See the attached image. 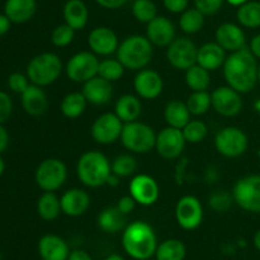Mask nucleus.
Returning <instances> with one entry per match:
<instances>
[{"label":"nucleus","mask_w":260,"mask_h":260,"mask_svg":"<svg viewBox=\"0 0 260 260\" xmlns=\"http://www.w3.org/2000/svg\"><path fill=\"white\" fill-rule=\"evenodd\" d=\"M258 69L256 57L246 47L231 52L222 66L228 85L240 94L249 93L255 88L258 83Z\"/></svg>","instance_id":"nucleus-1"},{"label":"nucleus","mask_w":260,"mask_h":260,"mask_svg":"<svg viewBox=\"0 0 260 260\" xmlns=\"http://www.w3.org/2000/svg\"><path fill=\"white\" fill-rule=\"evenodd\" d=\"M122 246L132 259L147 260L156 251V234L151 225L145 221H134L123 230Z\"/></svg>","instance_id":"nucleus-2"},{"label":"nucleus","mask_w":260,"mask_h":260,"mask_svg":"<svg viewBox=\"0 0 260 260\" xmlns=\"http://www.w3.org/2000/svg\"><path fill=\"white\" fill-rule=\"evenodd\" d=\"M154 48L149 38L141 35H132L124 38L117 50L119 62L132 71H140L146 68L152 58Z\"/></svg>","instance_id":"nucleus-3"},{"label":"nucleus","mask_w":260,"mask_h":260,"mask_svg":"<svg viewBox=\"0 0 260 260\" xmlns=\"http://www.w3.org/2000/svg\"><path fill=\"white\" fill-rule=\"evenodd\" d=\"M111 173V162L103 152L88 151L79 157L76 174L79 180L86 187L98 188L107 184Z\"/></svg>","instance_id":"nucleus-4"},{"label":"nucleus","mask_w":260,"mask_h":260,"mask_svg":"<svg viewBox=\"0 0 260 260\" xmlns=\"http://www.w3.org/2000/svg\"><path fill=\"white\" fill-rule=\"evenodd\" d=\"M62 62L53 52H43L35 56L27 65V76L29 81L38 86H47L55 83L61 75Z\"/></svg>","instance_id":"nucleus-5"},{"label":"nucleus","mask_w":260,"mask_h":260,"mask_svg":"<svg viewBox=\"0 0 260 260\" xmlns=\"http://www.w3.org/2000/svg\"><path fill=\"white\" fill-rule=\"evenodd\" d=\"M122 145L135 154H147L156 144V134L149 124L135 121L123 124L121 135Z\"/></svg>","instance_id":"nucleus-6"},{"label":"nucleus","mask_w":260,"mask_h":260,"mask_svg":"<svg viewBox=\"0 0 260 260\" xmlns=\"http://www.w3.org/2000/svg\"><path fill=\"white\" fill-rule=\"evenodd\" d=\"M68 168L60 159L50 157L41 162L35 173V180L43 192H55L65 184Z\"/></svg>","instance_id":"nucleus-7"},{"label":"nucleus","mask_w":260,"mask_h":260,"mask_svg":"<svg viewBox=\"0 0 260 260\" xmlns=\"http://www.w3.org/2000/svg\"><path fill=\"white\" fill-rule=\"evenodd\" d=\"M233 198L236 205L246 212L260 213V175L240 178L234 184Z\"/></svg>","instance_id":"nucleus-8"},{"label":"nucleus","mask_w":260,"mask_h":260,"mask_svg":"<svg viewBox=\"0 0 260 260\" xmlns=\"http://www.w3.org/2000/svg\"><path fill=\"white\" fill-rule=\"evenodd\" d=\"M99 62L96 55L90 51H81L71 56L66 63V75L74 83H86L98 75Z\"/></svg>","instance_id":"nucleus-9"},{"label":"nucleus","mask_w":260,"mask_h":260,"mask_svg":"<svg viewBox=\"0 0 260 260\" xmlns=\"http://www.w3.org/2000/svg\"><path fill=\"white\" fill-rule=\"evenodd\" d=\"M216 150L225 157H238L248 150L249 140L245 132L238 127H225L215 137Z\"/></svg>","instance_id":"nucleus-10"},{"label":"nucleus","mask_w":260,"mask_h":260,"mask_svg":"<svg viewBox=\"0 0 260 260\" xmlns=\"http://www.w3.org/2000/svg\"><path fill=\"white\" fill-rule=\"evenodd\" d=\"M198 47L190 38H175L167 50V58L177 70H188L197 63Z\"/></svg>","instance_id":"nucleus-11"},{"label":"nucleus","mask_w":260,"mask_h":260,"mask_svg":"<svg viewBox=\"0 0 260 260\" xmlns=\"http://www.w3.org/2000/svg\"><path fill=\"white\" fill-rule=\"evenodd\" d=\"M175 218L183 230L192 231L201 226L203 221V207L201 201L194 196H184L175 207Z\"/></svg>","instance_id":"nucleus-12"},{"label":"nucleus","mask_w":260,"mask_h":260,"mask_svg":"<svg viewBox=\"0 0 260 260\" xmlns=\"http://www.w3.org/2000/svg\"><path fill=\"white\" fill-rule=\"evenodd\" d=\"M123 122L116 113H104L94 121L91 126V137L101 145H109L121 139Z\"/></svg>","instance_id":"nucleus-13"},{"label":"nucleus","mask_w":260,"mask_h":260,"mask_svg":"<svg viewBox=\"0 0 260 260\" xmlns=\"http://www.w3.org/2000/svg\"><path fill=\"white\" fill-rule=\"evenodd\" d=\"M185 142L187 141H185L182 129L168 126L156 135L155 149L161 157L167 160H173L180 156L184 150Z\"/></svg>","instance_id":"nucleus-14"},{"label":"nucleus","mask_w":260,"mask_h":260,"mask_svg":"<svg viewBox=\"0 0 260 260\" xmlns=\"http://www.w3.org/2000/svg\"><path fill=\"white\" fill-rule=\"evenodd\" d=\"M212 108L223 117H235L243 109V99L231 86H220L211 94Z\"/></svg>","instance_id":"nucleus-15"},{"label":"nucleus","mask_w":260,"mask_h":260,"mask_svg":"<svg viewBox=\"0 0 260 260\" xmlns=\"http://www.w3.org/2000/svg\"><path fill=\"white\" fill-rule=\"evenodd\" d=\"M129 194L137 205L152 206L157 202L160 196L159 184L147 174H139L129 182Z\"/></svg>","instance_id":"nucleus-16"},{"label":"nucleus","mask_w":260,"mask_h":260,"mask_svg":"<svg viewBox=\"0 0 260 260\" xmlns=\"http://www.w3.org/2000/svg\"><path fill=\"white\" fill-rule=\"evenodd\" d=\"M134 88L140 98L152 101L162 93L164 81L157 71L145 68L140 70L135 76Z\"/></svg>","instance_id":"nucleus-17"},{"label":"nucleus","mask_w":260,"mask_h":260,"mask_svg":"<svg viewBox=\"0 0 260 260\" xmlns=\"http://www.w3.org/2000/svg\"><path fill=\"white\" fill-rule=\"evenodd\" d=\"M88 45L95 55L108 56L118 50V37L108 27H96L89 33Z\"/></svg>","instance_id":"nucleus-18"},{"label":"nucleus","mask_w":260,"mask_h":260,"mask_svg":"<svg viewBox=\"0 0 260 260\" xmlns=\"http://www.w3.org/2000/svg\"><path fill=\"white\" fill-rule=\"evenodd\" d=\"M146 37L157 47H168L175 40V27L170 19L156 15L147 23Z\"/></svg>","instance_id":"nucleus-19"},{"label":"nucleus","mask_w":260,"mask_h":260,"mask_svg":"<svg viewBox=\"0 0 260 260\" xmlns=\"http://www.w3.org/2000/svg\"><path fill=\"white\" fill-rule=\"evenodd\" d=\"M81 93L84 94L88 103L94 104V106H104L112 99L113 86H112L111 81L96 75L84 83Z\"/></svg>","instance_id":"nucleus-20"},{"label":"nucleus","mask_w":260,"mask_h":260,"mask_svg":"<svg viewBox=\"0 0 260 260\" xmlns=\"http://www.w3.org/2000/svg\"><path fill=\"white\" fill-rule=\"evenodd\" d=\"M60 203L62 213L70 217H79L88 211L90 197L80 188H71L61 196Z\"/></svg>","instance_id":"nucleus-21"},{"label":"nucleus","mask_w":260,"mask_h":260,"mask_svg":"<svg viewBox=\"0 0 260 260\" xmlns=\"http://www.w3.org/2000/svg\"><path fill=\"white\" fill-rule=\"evenodd\" d=\"M216 42L225 51L235 52L245 47V33L238 24L223 23L216 30Z\"/></svg>","instance_id":"nucleus-22"},{"label":"nucleus","mask_w":260,"mask_h":260,"mask_svg":"<svg viewBox=\"0 0 260 260\" xmlns=\"http://www.w3.org/2000/svg\"><path fill=\"white\" fill-rule=\"evenodd\" d=\"M38 254L42 260H68L70 250L62 238L48 234L38 241Z\"/></svg>","instance_id":"nucleus-23"},{"label":"nucleus","mask_w":260,"mask_h":260,"mask_svg":"<svg viewBox=\"0 0 260 260\" xmlns=\"http://www.w3.org/2000/svg\"><path fill=\"white\" fill-rule=\"evenodd\" d=\"M20 103L25 113L29 116H42L48 107L47 94L45 93L42 86L30 84L24 93L20 94Z\"/></svg>","instance_id":"nucleus-24"},{"label":"nucleus","mask_w":260,"mask_h":260,"mask_svg":"<svg viewBox=\"0 0 260 260\" xmlns=\"http://www.w3.org/2000/svg\"><path fill=\"white\" fill-rule=\"evenodd\" d=\"M226 60V51L217 42H207L198 47L197 63L208 71L222 68Z\"/></svg>","instance_id":"nucleus-25"},{"label":"nucleus","mask_w":260,"mask_h":260,"mask_svg":"<svg viewBox=\"0 0 260 260\" xmlns=\"http://www.w3.org/2000/svg\"><path fill=\"white\" fill-rule=\"evenodd\" d=\"M36 10V0H7L4 4V14L15 24H22L32 19Z\"/></svg>","instance_id":"nucleus-26"},{"label":"nucleus","mask_w":260,"mask_h":260,"mask_svg":"<svg viewBox=\"0 0 260 260\" xmlns=\"http://www.w3.org/2000/svg\"><path fill=\"white\" fill-rule=\"evenodd\" d=\"M63 19L73 29L81 30L88 24L89 10L83 0H68L63 5Z\"/></svg>","instance_id":"nucleus-27"},{"label":"nucleus","mask_w":260,"mask_h":260,"mask_svg":"<svg viewBox=\"0 0 260 260\" xmlns=\"http://www.w3.org/2000/svg\"><path fill=\"white\" fill-rule=\"evenodd\" d=\"M142 112V104L139 96L132 94H124L119 96L114 106V113L123 123L135 122L140 118Z\"/></svg>","instance_id":"nucleus-28"},{"label":"nucleus","mask_w":260,"mask_h":260,"mask_svg":"<svg viewBox=\"0 0 260 260\" xmlns=\"http://www.w3.org/2000/svg\"><path fill=\"white\" fill-rule=\"evenodd\" d=\"M99 229L106 234H117L126 229L127 216L118 210L117 206L107 207L98 215Z\"/></svg>","instance_id":"nucleus-29"},{"label":"nucleus","mask_w":260,"mask_h":260,"mask_svg":"<svg viewBox=\"0 0 260 260\" xmlns=\"http://www.w3.org/2000/svg\"><path fill=\"white\" fill-rule=\"evenodd\" d=\"M192 113L188 109L187 103L182 101H170L164 109V118L168 126L183 129L190 121Z\"/></svg>","instance_id":"nucleus-30"},{"label":"nucleus","mask_w":260,"mask_h":260,"mask_svg":"<svg viewBox=\"0 0 260 260\" xmlns=\"http://www.w3.org/2000/svg\"><path fill=\"white\" fill-rule=\"evenodd\" d=\"M37 212L45 221H53L60 216L61 203L60 198L53 192H43L37 201Z\"/></svg>","instance_id":"nucleus-31"},{"label":"nucleus","mask_w":260,"mask_h":260,"mask_svg":"<svg viewBox=\"0 0 260 260\" xmlns=\"http://www.w3.org/2000/svg\"><path fill=\"white\" fill-rule=\"evenodd\" d=\"M86 104H88V101H86L83 93H79V91L69 93L61 101V113L66 118H78V117H80L85 112Z\"/></svg>","instance_id":"nucleus-32"},{"label":"nucleus","mask_w":260,"mask_h":260,"mask_svg":"<svg viewBox=\"0 0 260 260\" xmlns=\"http://www.w3.org/2000/svg\"><path fill=\"white\" fill-rule=\"evenodd\" d=\"M187 255L185 245L178 239H168L159 244L155 251L156 260H184Z\"/></svg>","instance_id":"nucleus-33"},{"label":"nucleus","mask_w":260,"mask_h":260,"mask_svg":"<svg viewBox=\"0 0 260 260\" xmlns=\"http://www.w3.org/2000/svg\"><path fill=\"white\" fill-rule=\"evenodd\" d=\"M185 83L192 91H203L210 88V71L198 63L185 70Z\"/></svg>","instance_id":"nucleus-34"},{"label":"nucleus","mask_w":260,"mask_h":260,"mask_svg":"<svg viewBox=\"0 0 260 260\" xmlns=\"http://www.w3.org/2000/svg\"><path fill=\"white\" fill-rule=\"evenodd\" d=\"M238 22L245 28L260 27V3L246 2L240 5L236 13Z\"/></svg>","instance_id":"nucleus-35"},{"label":"nucleus","mask_w":260,"mask_h":260,"mask_svg":"<svg viewBox=\"0 0 260 260\" xmlns=\"http://www.w3.org/2000/svg\"><path fill=\"white\" fill-rule=\"evenodd\" d=\"M179 25L187 35L198 33L205 25V14L197 8H188L180 15Z\"/></svg>","instance_id":"nucleus-36"},{"label":"nucleus","mask_w":260,"mask_h":260,"mask_svg":"<svg viewBox=\"0 0 260 260\" xmlns=\"http://www.w3.org/2000/svg\"><path fill=\"white\" fill-rule=\"evenodd\" d=\"M187 107L193 116H202L207 113L212 107V101H211V94L207 90L203 91H193L187 101Z\"/></svg>","instance_id":"nucleus-37"},{"label":"nucleus","mask_w":260,"mask_h":260,"mask_svg":"<svg viewBox=\"0 0 260 260\" xmlns=\"http://www.w3.org/2000/svg\"><path fill=\"white\" fill-rule=\"evenodd\" d=\"M124 74V66L119 62L118 58H104L99 62L98 75L106 80L113 81L119 80Z\"/></svg>","instance_id":"nucleus-38"},{"label":"nucleus","mask_w":260,"mask_h":260,"mask_svg":"<svg viewBox=\"0 0 260 260\" xmlns=\"http://www.w3.org/2000/svg\"><path fill=\"white\" fill-rule=\"evenodd\" d=\"M112 173L118 175L119 178H126L134 174L137 169V161L132 155L122 154L118 155L111 164Z\"/></svg>","instance_id":"nucleus-39"},{"label":"nucleus","mask_w":260,"mask_h":260,"mask_svg":"<svg viewBox=\"0 0 260 260\" xmlns=\"http://www.w3.org/2000/svg\"><path fill=\"white\" fill-rule=\"evenodd\" d=\"M132 14L139 22L147 24L157 15V8L152 0H135L132 4Z\"/></svg>","instance_id":"nucleus-40"},{"label":"nucleus","mask_w":260,"mask_h":260,"mask_svg":"<svg viewBox=\"0 0 260 260\" xmlns=\"http://www.w3.org/2000/svg\"><path fill=\"white\" fill-rule=\"evenodd\" d=\"M185 141L189 144H200L206 139L208 134V128L206 123L200 119H190L184 128L182 129Z\"/></svg>","instance_id":"nucleus-41"},{"label":"nucleus","mask_w":260,"mask_h":260,"mask_svg":"<svg viewBox=\"0 0 260 260\" xmlns=\"http://www.w3.org/2000/svg\"><path fill=\"white\" fill-rule=\"evenodd\" d=\"M75 37V29L70 27L69 24H60L53 29L51 35V41L56 47H66L70 45Z\"/></svg>","instance_id":"nucleus-42"},{"label":"nucleus","mask_w":260,"mask_h":260,"mask_svg":"<svg viewBox=\"0 0 260 260\" xmlns=\"http://www.w3.org/2000/svg\"><path fill=\"white\" fill-rule=\"evenodd\" d=\"M233 201V194L220 190V192H215L210 196V198H208V205L216 212H225V211H228L230 208Z\"/></svg>","instance_id":"nucleus-43"},{"label":"nucleus","mask_w":260,"mask_h":260,"mask_svg":"<svg viewBox=\"0 0 260 260\" xmlns=\"http://www.w3.org/2000/svg\"><path fill=\"white\" fill-rule=\"evenodd\" d=\"M29 85V79H28L27 74L24 75L22 73H13L8 78V86H9L10 90L17 94L24 93V90Z\"/></svg>","instance_id":"nucleus-44"},{"label":"nucleus","mask_w":260,"mask_h":260,"mask_svg":"<svg viewBox=\"0 0 260 260\" xmlns=\"http://www.w3.org/2000/svg\"><path fill=\"white\" fill-rule=\"evenodd\" d=\"M225 0H194V8L205 15H213L222 8Z\"/></svg>","instance_id":"nucleus-45"},{"label":"nucleus","mask_w":260,"mask_h":260,"mask_svg":"<svg viewBox=\"0 0 260 260\" xmlns=\"http://www.w3.org/2000/svg\"><path fill=\"white\" fill-rule=\"evenodd\" d=\"M13 113V101L5 91L0 90V123H5Z\"/></svg>","instance_id":"nucleus-46"},{"label":"nucleus","mask_w":260,"mask_h":260,"mask_svg":"<svg viewBox=\"0 0 260 260\" xmlns=\"http://www.w3.org/2000/svg\"><path fill=\"white\" fill-rule=\"evenodd\" d=\"M162 3H164V7L167 8V10L178 14V13H183L185 9H188L189 0H162Z\"/></svg>","instance_id":"nucleus-47"},{"label":"nucleus","mask_w":260,"mask_h":260,"mask_svg":"<svg viewBox=\"0 0 260 260\" xmlns=\"http://www.w3.org/2000/svg\"><path fill=\"white\" fill-rule=\"evenodd\" d=\"M136 205H137L136 201L132 198L131 194H128V196H123V197L119 198L118 203H117V207H118V210L121 211L122 213H124V215L127 216L135 210Z\"/></svg>","instance_id":"nucleus-48"},{"label":"nucleus","mask_w":260,"mask_h":260,"mask_svg":"<svg viewBox=\"0 0 260 260\" xmlns=\"http://www.w3.org/2000/svg\"><path fill=\"white\" fill-rule=\"evenodd\" d=\"M95 2L104 9H118L126 4L127 0H95Z\"/></svg>","instance_id":"nucleus-49"},{"label":"nucleus","mask_w":260,"mask_h":260,"mask_svg":"<svg viewBox=\"0 0 260 260\" xmlns=\"http://www.w3.org/2000/svg\"><path fill=\"white\" fill-rule=\"evenodd\" d=\"M9 132L3 126V123H0V154H3L8 149V146H9Z\"/></svg>","instance_id":"nucleus-50"},{"label":"nucleus","mask_w":260,"mask_h":260,"mask_svg":"<svg viewBox=\"0 0 260 260\" xmlns=\"http://www.w3.org/2000/svg\"><path fill=\"white\" fill-rule=\"evenodd\" d=\"M10 27H12V20L4 14V13H0V37L4 35H7L9 32Z\"/></svg>","instance_id":"nucleus-51"},{"label":"nucleus","mask_w":260,"mask_h":260,"mask_svg":"<svg viewBox=\"0 0 260 260\" xmlns=\"http://www.w3.org/2000/svg\"><path fill=\"white\" fill-rule=\"evenodd\" d=\"M68 260H93L90 254L84 250H73L69 255Z\"/></svg>","instance_id":"nucleus-52"},{"label":"nucleus","mask_w":260,"mask_h":260,"mask_svg":"<svg viewBox=\"0 0 260 260\" xmlns=\"http://www.w3.org/2000/svg\"><path fill=\"white\" fill-rule=\"evenodd\" d=\"M249 50L251 51V53L256 58H260V35H256L255 37H253V40L250 41V47H249Z\"/></svg>","instance_id":"nucleus-53"},{"label":"nucleus","mask_w":260,"mask_h":260,"mask_svg":"<svg viewBox=\"0 0 260 260\" xmlns=\"http://www.w3.org/2000/svg\"><path fill=\"white\" fill-rule=\"evenodd\" d=\"M119 179H121V178H119L118 175L111 173L108 180H107V185H109V187H117V185L119 184Z\"/></svg>","instance_id":"nucleus-54"},{"label":"nucleus","mask_w":260,"mask_h":260,"mask_svg":"<svg viewBox=\"0 0 260 260\" xmlns=\"http://www.w3.org/2000/svg\"><path fill=\"white\" fill-rule=\"evenodd\" d=\"M254 246L260 251V230H258L254 235Z\"/></svg>","instance_id":"nucleus-55"},{"label":"nucleus","mask_w":260,"mask_h":260,"mask_svg":"<svg viewBox=\"0 0 260 260\" xmlns=\"http://www.w3.org/2000/svg\"><path fill=\"white\" fill-rule=\"evenodd\" d=\"M226 2H228L229 4L234 5V7H240V5H243L244 3L249 2V0H226Z\"/></svg>","instance_id":"nucleus-56"},{"label":"nucleus","mask_w":260,"mask_h":260,"mask_svg":"<svg viewBox=\"0 0 260 260\" xmlns=\"http://www.w3.org/2000/svg\"><path fill=\"white\" fill-rule=\"evenodd\" d=\"M106 260H124V258L119 255V254H111V255L107 256Z\"/></svg>","instance_id":"nucleus-57"},{"label":"nucleus","mask_w":260,"mask_h":260,"mask_svg":"<svg viewBox=\"0 0 260 260\" xmlns=\"http://www.w3.org/2000/svg\"><path fill=\"white\" fill-rule=\"evenodd\" d=\"M4 172H5V161L2 157V154H0V177L4 174Z\"/></svg>","instance_id":"nucleus-58"},{"label":"nucleus","mask_w":260,"mask_h":260,"mask_svg":"<svg viewBox=\"0 0 260 260\" xmlns=\"http://www.w3.org/2000/svg\"><path fill=\"white\" fill-rule=\"evenodd\" d=\"M258 81L260 83V65H259V69H258Z\"/></svg>","instance_id":"nucleus-59"},{"label":"nucleus","mask_w":260,"mask_h":260,"mask_svg":"<svg viewBox=\"0 0 260 260\" xmlns=\"http://www.w3.org/2000/svg\"><path fill=\"white\" fill-rule=\"evenodd\" d=\"M0 260H2V254H0Z\"/></svg>","instance_id":"nucleus-60"},{"label":"nucleus","mask_w":260,"mask_h":260,"mask_svg":"<svg viewBox=\"0 0 260 260\" xmlns=\"http://www.w3.org/2000/svg\"><path fill=\"white\" fill-rule=\"evenodd\" d=\"M259 156H260V150H259Z\"/></svg>","instance_id":"nucleus-61"}]
</instances>
